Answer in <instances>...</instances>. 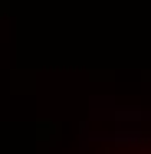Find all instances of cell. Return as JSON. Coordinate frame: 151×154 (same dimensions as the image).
I'll list each match as a JSON object with an SVG mask.
<instances>
[{"mask_svg": "<svg viewBox=\"0 0 151 154\" xmlns=\"http://www.w3.org/2000/svg\"><path fill=\"white\" fill-rule=\"evenodd\" d=\"M115 154H151V141H148V144H135V148H125V151H115Z\"/></svg>", "mask_w": 151, "mask_h": 154, "instance_id": "6da1fadb", "label": "cell"}]
</instances>
